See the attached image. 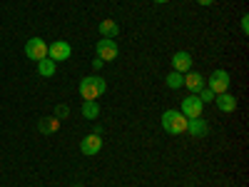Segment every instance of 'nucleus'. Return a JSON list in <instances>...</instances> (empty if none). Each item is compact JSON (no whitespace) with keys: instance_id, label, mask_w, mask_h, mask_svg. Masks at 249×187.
Returning <instances> with one entry per match:
<instances>
[{"instance_id":"obj_8","label":"nucleus","mask_w":249,"mask_h":187,"mask_svg":"<svg viewBox=\"0 0 249 187\" xmlns=\"http://www.w3.org/2000/svg\"><path fill=\"white\" fill-rule=\"evenodd\" d=\"M102 150V137L97 135V132H90V135H85L80 140V152L82 155H88V157H92V155H97Z\"/></svg>"},{"instance_id":"obj_18","label":"nucleus","mask_w":249,"mask_h":187,"mask_svg":"<svg viewBox=\"0 0 249 187\" xmlns=\"http://www.w3.org/2000/svg\"><path fill=\"white\" fill-rule=\"evenodd\" d=\"M197 97H199L202 102H214V93H212L210 88H207V85H204V88L197 93Z\"/></svg>"},{"instance_id":"obj_4","label":"nucleus","mask_w":249,"mask_h":187,"mask_svg":"<svg viewBox=\"0 0 249 187\" xmlns=\"http://www.w3.org/2000/svg\"><path fill=\"white\" fill-rule=\"evenodd\" d=\"M179 112H182L187 120L202 117V115H204V102H202L197 95H187V97L182 100V105H179Z\"/></svg>"},{"instance_id":"obj_7","label":"nucleus","mask_w":249,"mask_h":187,"mask_svg":"<svg viewBox=\"0 0 249 187\" xmlns=\"http://www.w3.org/2000/svg\"><path fill=\"white\" fill-rule=\"evenodd\" d=\"M25 55L35 62H40L43 57H48V43L43 37H30L28 43H25Z\"/></svg>"},{"instance_id":"obj_1","label":"nucleus","mask_w":249,"mask_h":187,"mask_svg":"<svg viewBox=\"0 0 249 187\" xmlns=\"http://www.w3.org/2000/svg\"><path fill=\"white\" fill-rule=\"evenodd\" d=\"M107 90V82L102 80L100 75H88L80 80V95L82 100H97L100 95H105Z\"/></svg>"},{"instance_id":"obj_21","label":"nucleus","mask_w":249,"mask_h":187,"mask_svg":"<svg viewBox=\"0 0 249 187\" xmlns=\"http://www.w3.org/2000/svg\"><path fill=\"white\" fill-rule=\"evenodd\" d=\"M102 65H105V60H100V57H92V68H95V70H100Z\"/></svg>"},{"instance_id":"obj_17","label":"nucleus","mask_w":249,"mask_h":187,"mask_svg":"<svg viewBox=\"0 0 249 187\" xmlns=\"http://www.w3.org/2000/svg\"><path fill=\"white\" fill-rule=\"evenodd\" d=\"M164 82H167V88H170V90H179V88L184 85V75H182V73H175V70H172V73H170L167 77H164Z\"/></svg>"},{"instance_id":"obj_2","label":"nucleus","mask_w":249,"mask_h":187,"mask_svg":"<svg viewBox=\"0 0 249 187\" xmlns=\"http://www.w3.org/2000/svg\"><path fill=\"white\" fill-rule=\"evenodd\" d=\"M162 128L167 135H182V132H187V117L179 110H164L162 112Z\"/></svg>"},{"instance_id":"obj_12","label":"nucleus","mask_w":249,"mask_h":187,"mask_svg":"<svg viewBox=\"0 0 249 187\" xmlns=\"http://www.w3.org/2000/svg\"><path fill=\"white\" fill-rule=\"evenodd\" d=\"M214 102L222 112H234L237 110V97L230 95V93H222V95H214Z\"/></svg>"},{"instance_id":"obj_23","label":"nucleus","mask_w":249,"mask_h":187,"mask_svg":"<svg viewBox=\"0 0 249 187\" xmlns=\"http://www.w3.org/2000/svg\"><path fill=\"white\" fill-rule=\"evenodd\" d=\"M152 3H157V5H162V3H167V0H152Z\"/></svg>"},{"instance_id":"obj_22","label":"nucleus","mask_w":249,"mask_h":187,"mask_svg":"<svg viewBox=\"0 0 249 187\" xmlns=\"http://www.w3.org/2000/svg\"><path fill=\"white\" fill-rule=\"evenodd\" d=\"M199 5H214V0H197Z\"/></svg>"},{"instance_id":"obj_11","label":"nucleus","mask_w":249,"mask_h":187,"mask_svg":"<svg viewBox=\"0 0 249 187\" xmlns=\"http://www.w3.org/2000/svg\"><path fill=\"white\" fill-rule=\"evenodd\" d=\"M187 132H190L192 137H197V140H202V137L210 135V125H207L202 117H192V120H187Z\"/></svg>"},{"instance_id":"obj_13","label":"nucleus","mask_w":249,"mask_h":187,"mask_svg":"<svg viewBox=\"0 0 249 187\" xmlns=\"http://www.w3.org/2000/svg\"><path fill=\"white\" fill-rule=\"evenodd\" d=\"M57 128H60V120L55 115L43 117V120H40V125H37V130L43 132V135H53V132H57Z\"/></svg>"},{"instance_id":"obj_19","label":"nucleus","mask_w":249,"mask_h":187,"mask_svg":"<svg viewBox=\"0 0 249 187\" xmlns=\"http://www.w3.org/2000/svg\"><path fill=\"white\" fill-rule=\"evenodd\" d=\"M68 115H70V108H68V105H57V108H55V117H57V120H65Z\"/></svg>"},{"instance_id":"obj_14","label":"nucleus","mask_w":249,"mask_h":187,"mask_svg":"<svg viewBox=\"0 0 249 187\" xmlns=\"http://www.w3.org/2000/svg\"><path fill=\"white\" fill-rule=\"evenodd\" d=\"M100 35L115 40V37L120 35V25L115 23V20H102V23H100Z\"/></svg>"},{"instance_id":"obj_16","label":"nucleus","mask_w":249,"mask_h":187,"mask_svg":"<svg viewBox=\"0 0 249 187\" xmlns=\"http://www.w3.org/2000/svg\"><path fill=\"white\" fill-rule=\"evenodd\" d=\"M55 68H57V62H53L50 57H43L37 62V75H43V77H53L55 75Z\"/></svg>"},{"instance_id":"obj_6","label":"nucleus","mask_w":249,"mask_h":187,"mask_svg":"<svg viewBox=\"0 0 249 187\" xmlns=\"http://www.w3.org/2000/svg\"><path fill=\"white\" fill-rule=\"evenodd\" d=\"M70 55H72V45L68 40H55L53 45H48V57L53 62H65Z\"/></svg>"},{"instance_id":"obj_10","label":"nucleus","mask_w":249,"mask_h":187,"mask_svg":"<svg viewBox=\"0 0 249 187\" xmlns=\"http://www.w3.org/2000/svg\"><path fill=\"white\" fill-rule=\"evenodd\" d=\"M204 85H207V80H204V75H202V73H197V70L184 73V85H182V88H187L192 95H197Z\"/></svg>"},{"instance_id":"obj_5","label":"nucleus","mask_w":249,"mask_h":187,"mask_svg":"<svg viewBox=\"0 0 249 187\" xmlns=\"http://www.w3.org/2000/svg\"><path fill=\"white\" fill-rule=\"evenodd\" d=\"M95 53H97V57H100V60L112 62V60H117L120 48H117L115 40H110V37H100V40H97V45H95Z\"/></svg>"},{"instance_id":"obj_15","label":"nucleus","mask_w":249,"mask_h":187,"mask_svg":"<svg viewBox=\"0 0 249 187\" xmlns=\"http://www.w3.org/2000/svg\"><path fill=\"white\" fill-rule=\"evenodd\" d=\"M82 117H88V120H97L100 117L97 100H82Z\"/></svg>"},{"instance_id":"obj_3","label":"nucleus","mask_w":249,"mask_h":187,"mask_svg":"<svg viewBox=\"0 0 249 187\" xmlns=\"http://www.w3.org/2000/svg\"><path fill=\"white\" fill-rule=\"evenodd\" d=\"M230 82H232V75L219 68V70H214V73L210 75V80H207V88H210L214 95H222V93L230 90Z\"/></svg>"},{"instance_id":"obj_9","label":"nucleus","mask_w":249,"mask_h":187,"mask_svg":"<svg viewBox=\"0 0 249 187\" xmlns=\"http://www.w3.org/2000/svg\"><path fill=\"white\" fill-rule=\"evenodd\" d=\"M172 70L175 73H190L192 70V55L187 53V50H177L175 55H172Z\"/></svg>"},{"instance_id":"obj_20","label":"nucleus","mask_w":249,"mask_h":187,"mask_svg":"<svg viewBox=\"0 0 249 187\" xmlns=\"http://www.w3.org/2000/svg\"><path fill=\"white\" fill-rule=\"evenodd\" d=\"M242 33L249 35V18H247V15H242Z\"/></svg>"}]
</instances>
